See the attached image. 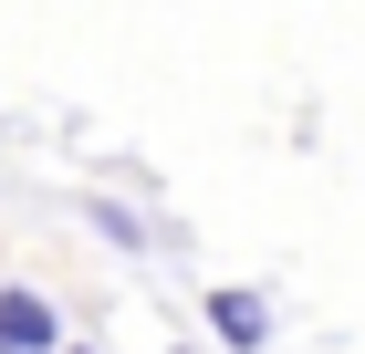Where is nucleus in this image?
Listing matches in <instances>:
<instances>
[{
    "instance_id": "20e7f679",
    "label": "nucleus",
    "mask_w": 365,
    "mask_h": 354,
    "mask_svg": "<svg viewBox=\"0 0 365 354\" xmlns=\"http://www.w3.org/2000/svg\"><path fill=\"white\" fill-rule=\"evenodd\" d=\"M63 354H94V344H63Z\"/></svg>"
},
{
    "instance_id": "7ed1b4c3",
    "label": "nucleus",
    "mask_w": 365,
    "mask_h": 354,
    "mask_svg": "<svg viewBox=\"0 0 365 354\" xmlns=\"http://www.w3.org/2000/svg\"><path fill=\"white\" fill-rule=\"evenodd\" d=\"M84 219H94V229H105V240H115V250H136V240H146V229H136V209H115V198H94V209H84Z\"/></svg>"
},
{
    "instance_id": "f257e3e1",
    "label": "nucleus",
    "mask_w": 365,
    "mask_h": 354,
    "mask_svg": "<svg viewBox=\"0 0 365 354\" xmlns=\"http://www.w3.org/2000/svg\"><path fill=\"white\" fill-rule=\"evenodd\" d=\"M198 313H209V344H220V354H261V344L282 333L272 292H251V281H220V292L198 302Z\"/></svg>"
},
{
    "instance_id": "f03ea898",
    "label": "nucleus",
    "mask_w": 365,
    "mask_h": 354,
    "mask_svg": "<svg viewBox=\"0 0 365 354\" xmlns=\"http://www.w3.org/2000/svg\"><path fill=\"white\" fill-rule=\"evenodd\" d=\"M0 354H63V313L31 281H0Z\"/></svg>"
}]
</instances>
